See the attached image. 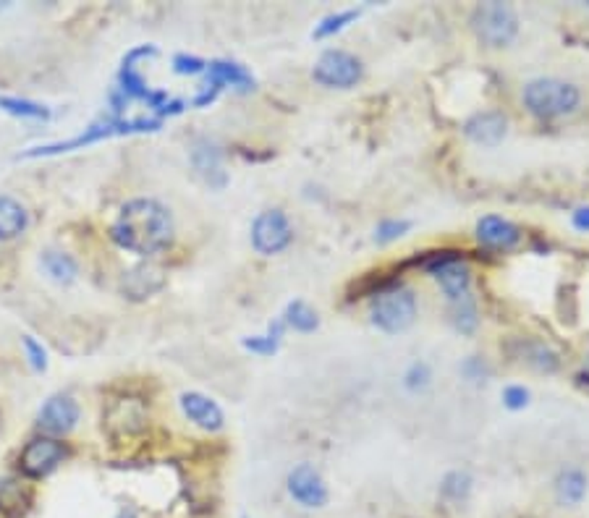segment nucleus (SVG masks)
I'll return each mask as SVG.
<instances>
[{
	"label": "nucleus",
	"instance_id": "nucleus-1",
	"mask_svg": "<svg viewBox=\"0 0 589 518\" xmlns=\"http://www.w3.org/2000/svg\"><path fill=\"white\" fill-rule=\"evenodd\" d=\"M174 234L175 225L171 210L157 199H147V196L126 202L110 228V238L121 249L139 257H153L168 249Z\"/></svg>",
	"mask_w": 589,
	"mask_h": 518
},
{
	"label": "nucleus",
	"instance_id": "nucleus-2",
	"mask_svg": "<svg viewBox=\"0 0 589 518\" xmlns=\"http://www.w3.org/2000/svg\"><path fill=\"white\" fill-rule=\"evenodd\" d=\"M524 108L529 110L537 118H564L571 115L582 103V92L579 86L564 79H534L524 86Z\"/></svg>",
	"mask_w": 589,
	"mask_h": 518
},
{
	"label": "nucleus",
	"instance_id": "nucleus-3",
	"mask_svg": "<svg viewBox=\"0 0 589 518\" xmlns=\"http://www.w3.org/2000/svg\"><path fill=\"white\" fill-rule=\"evenodd\" d=\"M370 317L372 324L380 327L383 333L406 330L416 317L414 291L401 285V283H391V285L374 291L370 302Z\"/></svg>",
	"mask_w": 589,
	"mask_h": 518
},
{
	"label": "nucleus",
	"instance_id": "nucleus-4",
	"mask_svg": "<svg viewBox=\"0 0 589 518\" xmlns=\"http://www.w3.org/2000/svg\"><path fill=\"white\" fill-rule=\"evenodd\" d=\"M160 129V121H150V118H136V121H124V118H108V121H97L82 134H76L74 139L65 142H55V144H45V147H35V150L24 152V157H43V154H61V152L82 150L95 142H103L110 136H121V134H134V131H155Z\"/></svg>",
	"mask_w": 589,
	"mask_h": 518
},
{
	"label": "nucleus",
	"instance_id": "nucleus-5",
	"mask_svg": "<svg viewBox=\"0 0 589 518\" xmlns=\"http://www.w3.org/2000/svg\"><path fill=\"white\" fill-rule=\"evenodd\" d=\"M472 29L487 47H505L519 32V16L508 3H482L472 14Z\"/></svg>",
	"mask_w": 589,
	"mask_h": 518
},
{
	"label": "nucleus",
	"instance_id": "nucleus-6",
	"mask_svg": "<svg viewBox=\"0 0 589 518\" xmlns=\"http://www.w3.org/2000/svg\"><path fill=\"white\" fill-rule=\"evenodd\" d=\"M291 241H294V228L284 210H265L257 215L252 225V246L257 254L262 257L281 254Z\"/></svg>",
	"mask_w": 589,
	"mask_h": 518
},
{
	"label": "nucleus",
	"instance_id": "nucleus-7",
	"mask_svg": "<svg viewBox=\"0 0 589 518\" xmlns=\"http://www.w3.org/2000/svg\"><path fill=\"white\" fill-rule=\"evenodd\" d=\"M312 76L327 89H349L362 79V61L346 50H327L320 55Z\"/></svg>",
	"mask_w": 589,
	"mask_h": 518
},
{
	"label": "nucleus",
	"instance_id": "nucleus-8",
	"mask_svg": "<svg viewBox=\"0 0 589 518\" xmlns=\"http://www.w3.org/2000/svg\"><path fill=\"white\" fill-rule=\"evenodd\" d=\"M65 461V445L55 437H35L19 453V472L29 479H43L53 474Z\"/></svg>",
	"mask_w": 589,
	"mask_h": 518
},
{
	"label": "nucleus",
	"instance_id": "nucleus-9",
	"mask_svg": "<svg viewBox=\"0 0 589 518\" xmlns=\"http://www.w3.org/2000/svg\"><path fill=\"white\" fill-rule=\"evenodd\" d=\"M285 490H288L291 500L306 511L325 508L327 500H330L325 479L312 463H299L296 469H291V474L285 479Z\"/></svg>",
	"mask_w": 589,
	"mask_h": 518
},
{
	"label": "nucleus",
	"instance_id": "nucleus-10",
	"mask_svg": "<svg viewBox=\"0 0 589 518\" xmlns=\"http://www.w3.org/2000/svg\"><path fill=\"white\" fill-rule=\"evenodd\" d=\"M223 86H236L241 92L252 89L255 86V76L239 64H231V61H213L210 64V79L207 85L202 89V95L195 100V105H207L215 100Z\"/></svg>",
	"mask_w": 589,
	"mask_h": 518
},
{
	"label": "nucleus",
	"instance_id": "nucleus-11",
	"mask_svg": "<svg viewBox=\"0 0 589 518\" xmlns=\"http://www.w3.org/2000/svg\"><path fill=\"white\" fill-rule=\"evenodd\" d=\"M79 403L71 395H53L37 413V424L50 434H68L79 422Z\"/></svg>",
	"mask_w": 589,
	"mask_h": 518
},
{
	"label": "nucleus",
	"instance_id": "nucleus-12",
	"mask_svg": "<svg viewBox=\"0 0 589 518\" xmlns=\"http://www.w3.org/2000/svg\"><path fill=\"white\" fill-rule=\"evenodd\" d=\"M477 241L490 252H508L522 241V231L505 217L487 215L477 223Z\"/></svg>",
	"mask_w": 589,
	"mask_h": 518
},
{
	"label": "nucleus",
	"instance_id": "nucleus-13",
	"mask_svg": "<svg viewBox=\"0 0 589 518\" xmlns=\"http://www.w3.org/2000/svg\"><path fill=\"white\" fill-rule=\"evenodd\" d=\"M181 411H184V416L189 419V422H195L199 430L205 432H218L223 430V422H225V416H223V411L220 406L213 401V398H207V395H202V393H184L181 395Z\"/></svg>",
	"mask_w": 589,
	"mask_h": 518
},
{
	"label": "nucleus",
	"instance_id": "nucleus-14",
	"mask_svg": "<svg viewBox=\"0 0 589 518\" xmlns=\"http://www.w3.org/2000/svg\"><path fill=\"white\" fill-rule=\"evenodd\" d=\"M108 430L113 434H134V432L145 430L147 424V411L136 401V398H121L108 409L103 416Z\"/></svg>",
	"mask_w": 589,
	"mask_h": 518
},
{
	"label": "nucleus",
	"instance_id": "nucleus-15",
	"mask_svg": "<svg viewBox=\"0 0 589 518\" xmlns=\"http://www.w3.org/2000/svg\"><path fill=\"white\" fill-rule=\"evenodd\" d=\"M505 129H508V121L503 113H495V110H484V113H477L466 121L464 126V134L477 142V144H484V147H493L498 144L503 136H505Z\"/></svg>",
	"mask_w": 589,
	"mask_h": 518
},
{
	"label": "nucleus",
	"instance_id": "nucleus-16",
	"mask_svg": "<svg viewBox=\"0 0 589 518\" xmlns=\"http://www.w3.org/2000/svg\"><path fill=\"white\" fill-rule=\"evenodd\" d=\"M553 490H555V500H558L564 508H576V505H582V500L587 497L589 479L582 469L568 466L564 472H558L555 482H553Z\"/></svg>",
	"mask_w": 589,
	"mask_h": 518
},
{
	"label": "nucleus",
	"instance_id": "nucleus-17",
	"mask_svg": "<svg viewBox=\"0 0 589 518\" xmlns=\"http://www.w3.org/2000/svg\"><path fill=\"white\" fill-rule=\"evenodd\" d=\"M29 213L19 199L0 194V241H14L26 231Z\"/></svg>",
	"mask_w": 589,
	"mask_h": 518
},
{
	"label": "nucleus",
	"instance_id": "nucleus-18",
	"mask_svg": "<svg viewBox=\"0 0 589 518\" xmlns=\"http://www.w3.org/2000/svg\"><path fill=\"white\" fill-rule=\"evenodd\" d=\"M40 264L43 270L47 273V278L55 283H74L76 275H79V264L76 259L65 252H58V249H45L43 257H40Z\"/></svg>",
	"mask_w": 589,
	"mask_h": 518
},
{
	"label": "nucleus",
	"instance_id": "nucleus-19",
	"mask_svg": "<svg viewBox=\"0 0 589 518\" xmlns=\"http://www.w3.org/2000/svg\"><path fill=\"white\" fill-rule=\"evenodd\" d=\"M519 356H522L529 367L540 369V372H555L558 364H561V362H558V354L547 344H543V341H524Z\"/></svg>",
	"mask_w": 589,
	"mask_h": 518
},
{
	"label": "nucleus",
	"instance_id": "nucleus-20",
	"mask_svg": "<svg viewBox=\"0 0 589 518\" xmlns=\"http://www.w3.org/2000/svg\"><path fill=\"white\" fill-rule=\"evenodd\" d=\"M285 324H291L294 330H299V333H312L314 327H317V314H314V309H309L304 302H294L288 304V309H285Z\"/></svg>",
	"mask_w": 589,
	"mask_h": 518
},
{
	"label": "nucleus",
	"instance_id": "nucleus-21",
	"mask_svg": "<svg viewBox=\"0 0 589 518\" xmlns=\"http://www.w3.org/2000/svg\"><path fill=\"white\" fill-rule=\"evenodd\" d=\"M440 493H443L445 500H451V503L466 500V495L472 493V476L466 474V472H451V474L443 479Z\"/></svg>",
	"mask_w": 589,
	"mask_h": 518
},
{
	"label": "nucleus",
	"instance_id": "nucleus-22",
	"mask_svg": "<svg viewBox=\"0 0 589 518\" xmlns=\"http://www.w3.org/2000/svg\"><path fill=\"white\" fill-rule=\"evenodd\" d=\"M0 108L11 115H19V118H50V110L40 105V103H32V100H19V97H0Z\"/></svg>",
	"mask_w": 589,
	"mask_h": 518
},
{
	"label": "nucleus",
	"instance_id": "nucleus-23",
	"mask_svg": "<svg viewBox=\"0 0 589 518\" xmlns=\"http://www.w3.org/2000/svg\"><path fill=\"white\" fill-rule=\"evenodd\" d=\"M195 165L196 171L202 173L210 184H213V173H220V154L218 150L213 147V144H202V147H196L195 152Z\"/></svg>",
	"mask_w": 589,
	"mask_h": 518
},
{
	"label": "nucleus",
	"instance_id": "nucleus-24",
	"mask_svg": "<svg viewBox=\"0 0 589 518\" xmlns=\"http://www.w3.org/2000/svg\"><path fill=\"white\" fill-rule=\"evenodd\" d=\"M356 19V11H344V14H335V16H325L320 26L314 29V37L320 40V37H330V35H335V32H341L344 26L349 22Z\"/></svg>",
	"mask_w": 589,
	"mask_h": 518
},
{
	"label": "nucleus",
	"instance_id": "nucleus-25",
	"mask_svg": "<svg viewBox=\"0 0 589 518\" xmlns=\"http://www.w3.org/2000/svg\"><path fill=\"white\" fill-rule=\"evenodd\" d=\"M409 228H412L409 220H383V223L377 225V231H374V238H377L380 244H388V241H395V238L404 236Z\"/></svg>",
	"mask_w": 589,
	"mask_h": 518
},
{
	"label": "nucleus",
	"instance_id": "nucleus-26",
	"mask_svg": "<svg viewBox=\"0 0 589 518\" xmlns=\"http://www.w3.org/2000/svg\"><path fill=\"white\" fill-rule=\"evenodd\" d=\"M24 351H26V359H29V364L37 369V372L47 369V351H45L43 345L37 344L32 335H24Z\"/></svg>",
	"mask_w": 589,
	"mask_h": 518
},
{
	"label": "nucleus",
	"instance_id": "nucleus-27",
	"mask_svg": "<svg viewBox=\"0 0 589 518\" xmlns=\"http://www.w3.org/2000/svg\"><path fill=\"white\" fill-rule=\"evenodd\" d=\"M11 505L22 508V487L16 482H0V511L5 513Z\"/></svg>",
	"mask_w": 589,
	"mask_h": 518
},
{
	"label": "nucleus",
	"instance_id": "nucleus-28",
	"mask_svg": "<svg viewBox=\"0 0 589 518\" xmlns=\"http://www.w3.org/2000/svg\"><path fill=\"white\" fill-rule=\"evenodd\" d=\"M503 403L514 411L524 409V406L529 403V390L522 388V385H511V388H505L503 390Z\"/></svg>",
	"mask_w": 589,
	"mask_h": 518
},
{
	"label": "nucleus",
	"instance_id": "nucleus-29",
	"mask_svg": "<svg viewBox=\"0 0 589 518\" xmlns=\"http://www.w3.org/2000/svg\"><path fill=\"white\" fill-rule=\"evenodd\" d=\"M207 64L202 61V58H196V55H175L174 58V71L175 74H199V71H205Z\"/></svg>",
	"mask_w": 589,
	"mask_h": 518
},
{
	"label": "nucleus",
	"instance_id": "nucleus-30",
	"mask_svg": "<svg viewBox=\"0 0 589 518\" xmlns=\"http://www.w3.org/2000/svg\"><path fill=\"white\" fill-rule=\"evenodd\" d=\"M427 377H430V374H427V367H424V364H414V367H412V372H409V377H406V380H409V388L424 385V383H427Z\"/></svg>",
	"mask_w": 589,
	"mask_h": 518
},
{
	"label": "nucleus",
	"instance_id": "nucleus-31",
	"mask_svg": "<svg viewBox=\"0 0 589 518\" xmlns=\"http://www.w3.org/2000/svg\"><path fill=\"white\" fill-rule=\"evenodd\" d=\"M571 223H574V228H576V231H584V234H589V204L587 207H579V210L571 215Z\"/></svg>",
	"mask_w": 589,
	"mask_h": 518
},
{
	"label": "nucleus",
	"instance_id": "nucleus-32",
	"mask_svg": "<svg viewBox=\"0 0 589 518\" xmlns=\"http://www.w3.org/2000/svg\"><path fill=\"white\" fill-rule=\"evenodd\" d=\"M118 518H136V513H134V511H121V513H118Z\"/></svg>",
	"mask_w": 589,
	"mask_h": 518
},
{
	"label": "nucleus",
	"instance_id": "nucleus-33",
	"mask_svg": "<svg viewBox=\"0 0 589 518\" xmlns=\"http://www.w3.org/2000/svg\"><path fill=\"white\" fill-rule=\"evenodd\" d=\"M0 427H3V416H0Z\"/></svg>",
	"mask_w": 589,
	"mask_h": 518
}]
</instances>
